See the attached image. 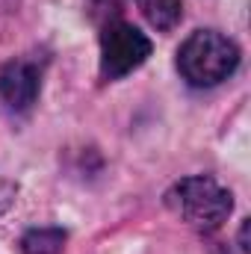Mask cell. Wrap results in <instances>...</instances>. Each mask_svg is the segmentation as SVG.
<instances>
[{
  "mask_svg": "<svg viewBox=\"0 0 251 254\" xmlns=\"http://www.w3.org/2000/svg\"><path fill=\"white\" fill-rule=\"evenodd\" d=\"M237 65H240V48L216 30L192 33L178 51V68L184 80L198 89L228 80L237 71Z\"/></svg>",
  "mask_w": 251,
  "mask_h": 254,
  "instance_id": "6da1fadb",
  "label": "cell"
},
{
  "mask_svg": "<svg viewBox=\"0 0 251 254\" xmlns=\"http://www.w3.org/2000/svg\"><path fill=\"white\" fill-rule=\"evenodd\" d=\"M166 204L198 231H216L228 222L234 210V198L225 187H219L213 178L195 175L178 181L166 192Z\"/></svg>",
  "mask_w": 251,
  "mask_h": 254,
  "instance_id": "7a4b0ae2",
  "label": "cell"
},
{
  "mask_svg": "<svg viewBox=\"0 0 251 254\" xmlns=\"http://www.w3.org/2000/svg\"><path fill=\"white\" fill-rule=\"evenodd\" d=\"M151 57V39L133 24L110 21L101 30V77L119 80Z\"/></svg>",
  "mask_w": 251,
  "mask_h": 254,
  "instance_id": "3957f363",
  "label": "cell"
},
{
  "mask_svg": "<svg viewBox=\"0 0 251 254\" xmlns=\"http://www.w3.org/2000/svg\"><path fill=\"white\" fill-rule=\"evenodd\" d=\"M42 92V71L30 60H12L0 71V98L12 110H30Z\"/></svg>",
  "mask_w": 251,
  "mask_h": 254,
  "instance_id": "277c9868",
  "label": "cell"
},
{
  "mask_svg": "<svg viewBox=\"0 0 251 254\" xmlns=\"http://www.w3.org/2000/svg\"><path fill=\"white\" fill-rule=\"evenodd\" d=\"M145 21L151 27H157L160 33H169L172 27L181 24V15H184V6L181 0H136Z\"/></svg>",
  "mask_w": 251,
  "mask_h": 254,
  "instance_id": "5b68a950",
  "label": "cell"
},
{
  "mask_svg": "<svg viewBox=\"0 0 251 254\" xmlns=\"http://www.w3.org/2000/svg\"><path fill=\"white\" fill-rule=\"evenodd\" d=\"M65 249V231L33 228L21 237V254H60Z\"/></svg>",
  "mask_w": 251,
  "mask_h": 254,
  "instance_id": "8992f818",
  "label": "cell"
},
{
  "mask_svg": "<svg viewBox=\"0 0 251 254\" xmlns=\"http://www.w3.org/2000/svg\"><path fill=\"white\" fill-rule=\"evenodd\" d=\"M15 187H12V184H6V181H0V213H3V210H6V207H9V204H12V198H15Z\"/></svg>",
  "mask_w": 251,
  "mask_h": 254,
  "instance_id": "52a82bcc",
  "label": "cell"
}]
</instances>
